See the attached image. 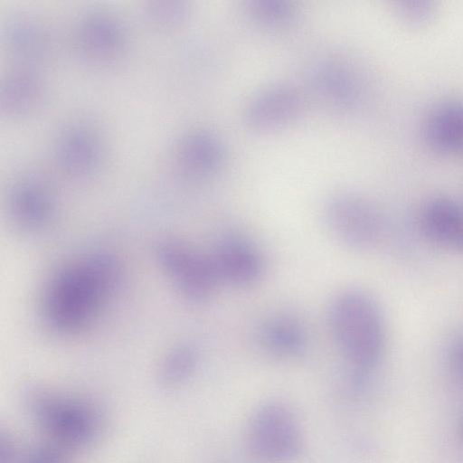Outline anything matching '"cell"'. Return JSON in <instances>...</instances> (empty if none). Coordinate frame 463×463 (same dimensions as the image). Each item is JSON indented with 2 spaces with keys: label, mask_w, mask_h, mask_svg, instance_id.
<instances>
[{
  "label": "cell",
  "mask_w": 463,
  "mask_h": 463,
  "mask_svg": "<svg viewBox=\"0 0 463 463\" xmlns=\"http://www.w3.org/2000/svg\"><path fill=\"white\" fill-rule=\"evenodd\" d=\"M118 261L92 253L55 273L45 288L43 317L52 330L75 335L88 328L111 299L120 283Z\"/></svg>",
  "instance_id": "6da1fadb"
},
{
  "label": "cell",
  "mask_w": 463,
  "mask_h": 463,
  "mask_svg": "<svg viewBox=\"0 0 463 463\" xmlns=\"http://www.w3.org/2000/svg\"><path fill=\"white\" fill-rule=\"evenodd\" d=\"M328 323L337 347L355 371L376 366L386 331L382 309L370 294L354 288L337 294L329 307Z\"/></svg>",
  "instance_id": "7a4b0ae2"
},
{
  "label": "cell",
  "mask_w": 463,
  "mask_h": 463,
  "mask_svg": "<svg viewBox=\"0 0 463 463\" xmlns=\"http://www.w3.org/2000/svg\"><path fill=\"white\" fill-rule=\"evenodd\" d=\"M250 454L260 463H288L301 448L298 420L284 404L270 402L252 415L247 431Z\"/></svg>",
  "instance_id": "3957f363"
},
{
  "label": "cell",
  "mask_w": 463,
  "mask_h": 463,
  "mask_svg": "<svg viewBox=\"0 0 463 463\" xmlns=\"http://www.w3.org/2000/svg\"><path fill=\"white\" fill-rule=\"evenodd\" d=\"M158 260L182 296L202 303L210 298L219 280L209 255H203L175 240L158 244Z\"/></svg>",
  "instance_id": "277c9868"
},
{
  "label": "cell",
  "mask_w": 463,
  "mask_h": 463,
  "mask_svg": "<svg viewBox=\"0 0 463 463\" xmlns=\"http://www.w3.org/2000/svg\"><path fill=\"white\" fill-rule=\"evenodd\" d=\"M326 219L337 240L356 250L374 248L384 233L385 226L379 212L368 202L353 195L331 200Z\"/></svg>",
  "instance_id": "5b68a950"
},
{
  "label": "cell",
  "mask_w": 463,
  "mask_h": 463,
  "mask_svg": "<svg viewBox=\"0 0 463 463\" xmlns=\"http://www.w3.org/2000/svg\"><path fill=\"white\" fill-rule=\"evenodd\" d=\"M209 257L219 282L231 286H252L264 271L260 251L252 242L238 235L222 238Z\"/></svg>",
  "instance_id": "8992f818"
},
{
  "label": "cell",
  "mask_w": 463,
  "mask_h": 463,
  "mask_svg": "<svg viewBox=\"0 0 463 463\" xmlns=\"http://www.w3.org/2000/svg\"><path fill=\"white\" fill-rule=\"evenodd\" d=\"M420 227L430 241L463 253V204L458 200L446 195L429 199L420 211Z\"/></svg>",
  "instance_id": "52a82bcc"
},
{
  "label": "cell",
  "mask_w": 463,
  "mask_h": 463,
  "mask_svg": "<svg viewBox=\"0 0 463 463\" xmlns=\"http://www.w3.org/2000/svg\"><path fill=\"white\" fill-rule=\"evenodd\" d=\"M258 341L269 354L294 358L305 352L307 335L304 324L292 313H279L264 320L258 330Z\"/></svg>",
  "instance_id": "ba28073f"
},
{
  "label": "cell",
  "mask_w": 463,
  "mask_h": 463,
  "mask_svg": "<svg viewBox=\"0 0 463 463\" xmlns=\"http://www.w3.org/2000/svg\"><path fill=\"white\" fill-rule=\"evenodd\" d=\"M424 135L439 151H463V99H449L436 104L424 122Z\"/></svg>",
  "instance_id": "9c48e42d"
},
{
  "label": "cell",
  "mask_w": 463,
  "mask_h": 463,
  "mask_svg": "<svg viewBox=\"0 0 463 463\" xmlns=\"http://www.w3.org/2000/svg\"><path fill=\"white\" fill-rule=\"evenodd\" d=\"M13 214L16 226L33 232L46 225L50 216V205L46 197L33 188H24L15 194Z\"/></svg>",
  "instance_id": "30bf717a"
},
{
  "label": "cell",
  "mask_w": 463,
  "mask_h": 463,
  "mask_svg": "<svg viewBox=\"0 0 463 463\" xmlns=\"http://www.w3.org/2000/svg\"><path fill=\"white\" fill-rule=\"evenodd\" d=\"M198 354L194 345L184 344L168 353L162 364V377L167 383H177L194 370Z\"/></svg>",
  "instance_id": "8fae6325"
},
{
  "label": "cell",
  "mask_w": 463,
  "mask_h": 463,
  "mask_svg": "<svg viewBox=\"0 0 463 463\" xmlns=\"http://www.w3.org/2000/svg\"><path fill=\"white\" fill-rule=\"evenodd\" d=\"M434 8L433 2L429 0H402L397 7L402 19L411 24H421L429 21Z\"/></svg>",
  "instance_id": "7c38bea8"
},
{
  "label": "cell",
  "mask_w": 463,
  "mask_h": 463,
  "mask_svg": "<svg viewBox=\"0 0 463 463\" xmlns=\"http://www.w3.org/2000/svg\"><path fill=\"white\" fill-rule=\"evenodd\" d=\"M449 364L453 375L463 382V335L458 336L450 345Z\"/></svg>",
  "instance_id": "4fadbf2b"
}]
</instances>
